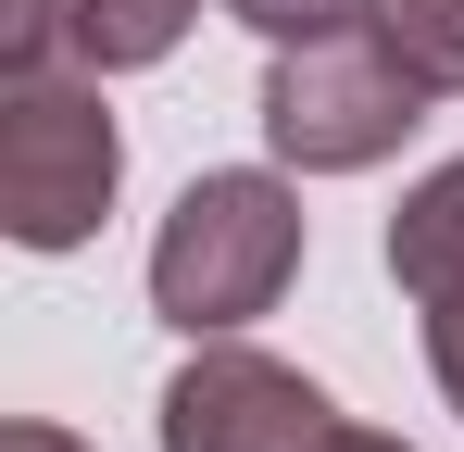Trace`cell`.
I'll use <instances>...</instances> for the list:
<instances>
[{"label":"cell","mask_w":464,"mask_h":452,"mask_svg":"<svg viewBox=\"0 0 464 452\" xmlns=\"http://www.w3.org/2000/svg\"><path fill=\"white\" fill-rule=\"evenodd\" d=\"M389 277L414 301H440L464 277V163H440V176L401 189V214H389Z\"/></svg>","instance_id":"cell-5"},{"label":"cell","mask_w":464,"mask_h":452,"mask_svg":"<svg viewBox=\"0 0 464 452\" xmlns=\"http://www.w3.org/2000/svg\"><path fill=\"white\" fill-rule=\"evenodd\" d=\"M0 452H88L76 427H38V415H25V427H0Z\"/></svg>","instance_id":"cell-11"},{"label":"cell","mask_w":464,"mask_h":452,"mask_svg":"<svg viewBox=\"0 0 464 452\" xmlns=\"http://www.w3.org/2000/svg\"><path fill=\"white\" fill-rule=\"evenodd\" d=\"M339 452H414V440H389V427H339Z\"/></svg>","instance_id":"cell-12"},{"label":"cell","mask_w":464,"mask_h":452,"mask_svg":"<svg viewBox=\"0 0 464 452\" xmlns=\"http://www.w3.org/2000/svg\"><path fill=\"white\" fill-rule=\"evenodd\" d=\"M227 13L264 38V51H289V38H339V25H364L377 0H227Z\"/></svg>","instance_id":"cell-9"},{"label":"cell","mask_w":464,"mask_h":452,"mask_svg":"<svg viewBox=\"0 0 464 452\" xmlns=\"http://www.w3.org/2000/svg\"><path fill=\"white\" fill-rule=\"evenodd\" d=\"M339 427L352 415L251 339H201L163 377V452H339Z\"/></svg>","instance_id":"cell-4"},{"label":"cell","mask_w":464,"mask_h":452,"mask_svg":"<svg viewBox=\"0 0 464 452\" xmlns=\"http://www.w3.org/2000/svg\"><path fill=\"white\" fill-rule=\"evenodd\" d=\"M414 314H427V365H440V389H452V415H464V277L440 301H414Z\"/></svg>","instance_id":"cell-10"},{"label":"cell","mask_w":464,"mask_h":452,"mask_svg":"<svg viewBox=\"0 0 464 452\" xmlns=\"http://www.w3.org/2000/svg\"><path fill=\"white\" fill-rule=\"evenodd\" d=\"M201 25V0H76V64L88 75H139Z\"/></svg>","instance_id":"cell-6"},{"label":"cell","mask_w":464,"mask_h":452,"mask_svg":"<svg viewBox=\"0 0 464 452\" xmlns=\"http://www.w3.org/2000/svg\"><path fill=\"white\" fill-rule=\"evenodd\" d=\"M76 51V0H0V75H51Z\"/></svg>","instance_id":"cell-8"},{"label":"cell","mask_w":464,"mask_h":452,"mask_svg":"<svg viewBox=\"0 0 464 452\" xmlns=\"http://www.w3.org/2000/svg\"><path fill=\"white\" fill-rule=\"evenodd\" d=\"M302 189L264 176V163H227V176H188L176 214L151 239V314L176 339H238L251 314H276V290L302 277Z\"/></svg>","instance_id":"cell-1"},{"label":"cell","mask_w":464,"mask_h":452,"mask_svg":"<svg viewBox=\"0 0 464 452\" xmlns=\"http://www.w3.org/2000/svg\"><path fill=\"white\" fill-rule=\"evenodd\" d=\"M377 38L427 75L440 101H464V0H377Z\"/></svg>","instance_id":"cell-7"},{"label":"cell","mask_w":464,"mask_h":452,"mask_svg":"<svg viewBox=\"0 0 464 452\" xmlns=\"http://www.w3.org/2000/svg\"><path fill=\"white\" fill-rule=\"evenodd\" d=\"M427 75L401 64L377 38V13L364 25H339V38H289L276 64H264V151L289 163V176H364L389 151L427 126Z\"/></svg>","instance_id":"cell-2"},{"label":"cell","mask_w":464,"mask_h":452,"mask_svg":"<svg viewBox=\"0 0 464 452\" xmlns=\"http://www.w3.org/2000/svg\"><path fill=\"white\" fill-rule=\"evenodd\" d=\"M126 189V126L88 75H13L0 88V226L25 251H76L101 239Z\"/></svg>","instance_id":"cell-3"}]
</instances>
